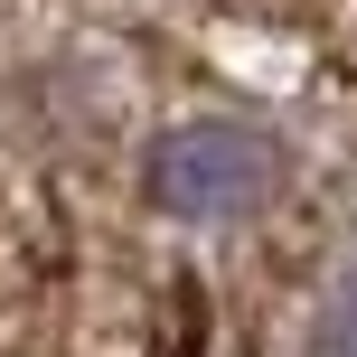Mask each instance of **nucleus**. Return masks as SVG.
Instances as JSON below:
<instances>
[{
  "label": "nucleus",
  "mask_w": 357,
  "mask_h": 357,
  "mask_svg": "<svg viewBox=\"0 0 357 357\" xmlns=\"http://www.w3.org/2000/svg\"><path fill=\"white\" fill-rule=\"evenodd\" d=\"M282 178H291V160H282V142H273L264 123H178L142 160L151 207L188 216V226H235V216L273 207Z\"/></svg>",
  "instance_id": "nucleus-1"
},
{
  "label": "nucleus",
  "mask_w": 357,
  "mask_h": 357,
  "mask_svg": "<svg viewBox=\"0 0 357 357\" xmlns=\"http://www.w3.org/2000/svg\"><path fill=\"white\" fill-rule=\"evenodd\" d=\"M320 357H357V254L329 282V310H320Z\"/></svg>",
  "instance_id": "nucleus-2"
}]
</instances>
